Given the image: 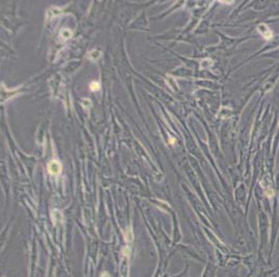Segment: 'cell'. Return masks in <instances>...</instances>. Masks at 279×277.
Returning <instances> with one entry per match:
<instances>
[{
	"label": "cell",
	"instance_id": "obj_1",
	"mask_svg": "<svg viewBox=\"0 0 279 277\" xmlns=\"http://www.w3.org/2000/svg\"><path fill=\"white\" fill-rule=\"evenodd\" d=\"M48 172L51 175H58L62 172V165L56 161L50 162L48 164Z\"/></svg>",
	"mask_w": 279,
	"mask_h": 277
},
{
	"label": "cell",
	"instance_id": "obj_2",
	"mask_svg": "<svg viewBox=\"0 0 279 277\" xmlns=\"http://www.w3.org/2000/svg\"><path fill=\"white\" fill-rule=\"evenodd\" d=\"M100 56H101V53H100V51H98V50H93V51H91L90 53H89V55H87V57L93 60V61L98 60Z\"/></svg>",
	"mask_w": 279,
	"mask_h": 277
},
{
	"label": "cell",
	"instance_id": "obj_3",
	"mask_svg": "<svg viewBox=\"0 0 279 277\" xmlns=\"http://www.w3.org/2000/svg\"><path fill=\"white\" fill-rule=\"evenodd\" d=\"M132 239H133V234H132V230H131V228H128V229L126 230V236H125V240H126L127 242H130V241H132Z\"/></svg>",
	"mask_w": 279,
	"mask_h": 277
},
{
	"label": "cell",
	"instance_id": "obj_4",
	"mask_svg": "<svg viewBox=\"0 0 279 277\" xmlns=\"http://www.w3.org/2000/svg\"><path fill=\"white\" fill-rule=\"evenodd\" d=\"M71 37V31L69 30V29H64L63 31H62V38L63 39H69Z\"/></svg>",
	"mask_w": 279,
	"mask_h": 277
},
{
	"label": "cell",
	"instance_id": "obj_5",
	"mask_svg": "<svg viewBox=\"0 0 279 277\" xmlns=\"http://www.w3.org/2000/svg\"><path fill=\"white\" fill-rule=\"evenodd\" d=\"M90 89L92 91H98L99 89H100V84H99V82H97V81H93V82H91V84H90Z\"/></svg>",
	"mask_w": 279,
	"mask_h": 277
}]
</instances>
